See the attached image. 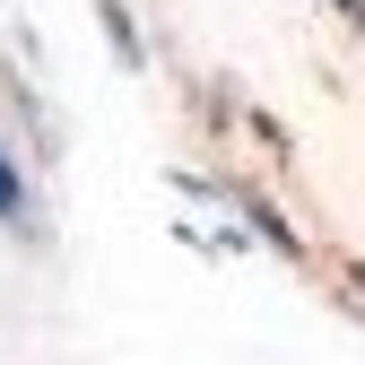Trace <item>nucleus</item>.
<instances>
[{
  "label": "nucleus",
  "mask_w": 365,
  "mask_h": 365,
  "mask_svg": "<svg viewBox=\"0 0 365 365\" xmlns=\"http://www.w3.org/2000/svg\"><path fill=\"white\" fill-rule=\"evenodd\" d=\"M18 217H26V174H18L9 140H0V226H18Z\"/></svg>",
  "instance_id": "f257e3e1"
},
{
  "label": "nucleus",
  "mask_w": 365,
  "mask_h": 365,
  "mask_svg": "<svg viewBox=\"0 0 365 365\" xmlns=\"http://www.w3.org/2000/svg\"><path fill=\"white\" fill-rule=\"evenodd\" d=\"M348 9H356V18H365V0H348Z\"/></svg>",
  "instance_id": "f03ea898"
}]
</instances>
